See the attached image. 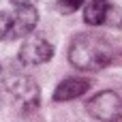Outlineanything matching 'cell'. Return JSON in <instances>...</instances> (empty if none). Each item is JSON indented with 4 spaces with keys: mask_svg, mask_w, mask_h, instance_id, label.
Returning a JSON list of instances; mask_svg holds the SVG:
<instances>
[{
    "mask_svg": "<svg viewBox=\"0 0 122 122\" xmlns=\"http://www.w3.org/2000/svg\"><path fill=\"white\" fill-rule=\"evenodd\" d=\"M86 109L92 118H97L101 122H120L122 120V97L116 90H103L86 103Z\"/></svg>",
    "mask_w": 122,
    "mask_h": 122,
    "instance_id": "3",
    "label": "cell"
},
{
    "mask_svg": "<svg viewBox=\"0 0 122 122\" xmlns=\"http://www.w3.org/2000/svg\"><path fill=\"white\" fill-rule=\"evenodd\" d=\"M2 92H4V86H2V79H0V103H2Z\"/></svg>",
    "mask_w": 122,
    "mask_h": 122,
    "instance_id": "12",
    "label": "cell"
},
{
    "mask_svg": "<svg viewBox=\"0 0 122 122\" xmlns=\"http://www.w3.org/2000/svg\"><path fill=\"white\" fill-rule=\"evenodd\" d=\"M11 2H13L15 6H30L34 0H11Z\"/></svg>",
    "mask_w": 122,
    "mask_h": 122,
    "instance_id": "11",
    "label": "cell"
},
{
    "mask_svg": "<svg viewBox=\"0 0 122 122\" xmlns=\"http://www.w3.org/2000/svg\"><path fill=\"white\" fill-rule=\"evenodd\" d=\"M54 56V45L45 39V36H30L21 43L19 51H17V60L24 66H36V64H45L49 62Z\"/></svg>",
    "mask_w": 122,
    "mask_h": 122,
    "instance_id": "4",
    "label": "cell"
},
{
    "mask_svg": "<svg viewBox=\"0 0 122 122\" xmlns=\"http://www.w3.org/2000/svg\"><path fill=\"white\" fill-rule=\"evenodd\" d=\"M2 86L11 94L15 107L21 114H30V112H34L39 107V103H41V90H39V86H36V81L32 77L13 73V75H9L2 81Z\"/></svg>",
    "mask_w": 122,
    "mask_h": 122,
    "instance_id": "2",
    "label": "cell"
},
{
    "mask_svg": "<svg viewBox=\"0 0 122 122\" xmlns=\"http://www.w3.org/2000/svg\"><path fill=\"white\" fill-rule=\"evenodd\" d=\"M88 0H56V9L62 13V15H69V13H75L81 4H86Z\"/></svg>",
    "mask_w": 122,
    "mask_h": 122,
    "instance_id": "8",
    "label": "cell"
},
{
    "mask_svg": "<svg viewBox=\"0 0 122 122\" xmlns=\"http://www.w3.org/2000/svg\"><path fill=\"white\" fill-rule=\"evenodd\" d=\"M39 24V11L30 4V6H17V11L11 17V26H9V39H26L28 34H32V30Z\"/></svg>",
    "mask_w": 122,
    "mask_h": 122,
    "instance_id": "5",
    "label": "cell"
},
{
    "mask_svg": "<svg viewBox=\"0 0 122 122\" xmlns=\"http://www.w3.org/2000/svg\"><path fill=\"white\" fill-rule=\"evenodd\" d=\"M69 62L79 71H101L114 62V45L97 32H81L69 45Z\"/></svg>",
    "mask_w": 122,
    "mask_h": 122,
    "instance_id": "1",
    "label": "cell"
},
{
    "mask_svg": "<svg viewBox=\"0 0 122 122\" xmlns=\"http://www.w3.org/2000/svg\"><path fill=\"white\" fill-rule=\"evenodd\" d=\"M105 24H112V26H116V28H122V11L109 4V9H107V17H105Z\"/></svg>",
    "mask_w": 122,
    "mask_h": 122,
    "instance_id": "9",
    "label": "cell"
},
{
    "mask_svg": "<svg viewBox=\"0 0 122 122\" xmlns=\"http://www.w3.org/2000/svg\"><path fill=\"white\" fill-rule=\"evenodd\" d=\"M109 0H88L84 9V21L88 26H103L107 17Z\"/></svg>",
    "mask_w": 122,
    "mask_h": 122,
    "instance_id": "7",
    "label": "cell"
},
{
    "mask_svg": "<svg viewBox=\"0 0 122 122\" xmlns=\"http://www.w3.org/2000/svg\"><path fill=\"white\" fill-rule=\"evenodd\" d=\"M88 90H90V79H84V77H66V79H62L56 86L54 101H58V103L73 101V99L84 97Z\"/></svg>",
    "mask_w": 122,
    "mask_h": 122,
    "instance_id": "6",
    "label": "cell"
},
{
    "mask_svg": "<svg viewBox=\"0 0 122 122\" xmlns=\"http://www.w3.org/2000/svg\"><path fill=\"white\" fill-rule=\"evenodd\" d=\"M9 26H11V15L0 11V41L9 34Z\"/></svg>",
    "mask_w": 122,
    "mask_h": 122,
    "instance_id": "10",
    "label": "cell"
}]
</instances>
